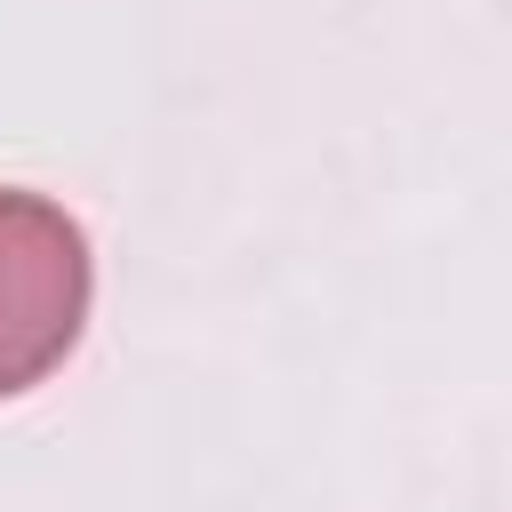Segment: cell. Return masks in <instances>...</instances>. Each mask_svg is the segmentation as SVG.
Segmentation results:
<instances>
[{"label":"cell","mask_w":512,"mask_h":512,"mask_svg":"<svg viewBox=\"0 0 512 512\" xmlns=\"http://www.w3.org/2000/svg\"><path fill=\"white\" fill-rule=\"evenodd\" d=\"M96 256L72 208L48 192L0 184V400L32 392L64 368V352L88 328Z\"/></svg>","instance_id":"6da1fadb"}]
</instances>
